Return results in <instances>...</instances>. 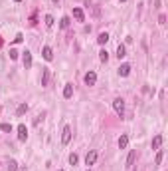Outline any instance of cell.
Wrapping results in <instances>:
<instances>
[{"label":"cell","instance_id":"6da1fadb","mask_svg":"<svg viewBox=\"0 0 168 171\" xmlns=\"http://www.w3.org/2000/svg\"><path fill=\"white\" fill-rule=\"evenodd\" d=\"M113 107H115V112L123 118V113H125V102L121 98H117V99H113Z\"/></svg>","mask_w":168,"mask_h":171},{"label":"cell","instance_id":"7a4b0ae2","mask_svg":"<svg viewBox=\"0 0 168 171\" xmlns=\"http://www.w3.org/2000/svg\"><path fill=\"white\" fill-rule=\"evenodd\" d=\"M69 141H71V127H69V125H65L63 132H61V143L67 145Z\"/></svg>","mask_w":168,"mask_h":171},{"label":"cell","instance_id":"3957f363","mask_svg":"<svg viewBox=\"0 0 168 171\" xmlns=\"http://www.w3.org/2000/svg\"><path fill=\"white\" fill-rule=\"evenodd\" d=\"M83 80H85V84H87V86H95V82H97V74L93 72V70H89V72L85 74Z\"/></svg>","mask_w":168,"mask_h":171},{"label":"cell","instance_id":"277c9868","mask_svg":"<svg viewBox=\"0 0 168 171\" xmlns=\"http://www.w3.org/2000/svg\"><path fill=\"white\" fill-rule=\"evenodd\" d=\"M22 62H24V68H26V70H30V68H32V52H30V50H26V52H24Z\"/></svg>","mask_w":168,"mask_h":171},{"label":"cell","instance_id":"5b68a950","mask_svg":"<svg viewBox=\"0 0 168 171\" xmlns=\"http://www.w3.org/2000/svg\"><path fill=\"white\" fill-rule=\"evenodd\" d=\"M18 139H20V141H26V139H28V129H26V125H24V124L18 125Z\"/></svg>","mask_w":168,"mask_h":171},{"label":"cell","instance_id":"8992f818","mask_svg":"<svg viewBox=\"0 0 168 171\" xmlns=\"http://www.w3.org/2000/svg\"><path fill=\"white\" fill-rule=\"evenodd\" d=\"M95 161H97V151H93V149H91V151L85 155V163H87V165H93Z\"/></svg>","mask_w":168,"mask_h":171},{"label":"cell","instance_id":"52a82bcc","mask_svg":"<svg viewBox=\"0 0 168 171\" xmlns=\"http://www.w3.org/2000/svg\"><path fill=\"white\" fill-rule=\"evenodd\" d=\"M42 56H44V60H48V62H50V60H53L52 48H50V46H44V48H42Z\"/></svg>","mask_w":168,"mask_h":171},{"label":"cell","instance_id":"ba28073f","mask_svg":"<svg viewBox=\"0 0 168 171\" xmlns=\"http://www.w3.org/2000/svg\"><path fill=\"white\" fill-rule=\"evenodd\" d=\"M73 18L77 20V22H83V20H85L83 10H81V8H73Z\"/></svg>","mask_w":168,"mask_h":171},{"label":"cell","instance_id":"9c48e42d","mask_svg":"<svg viewBox=\"0 0 168 171\" xmlns=\"http://www.w3.org/2000/svg\"><path fill=\"white\" fill-rule=\"evenodd\" d=\"M129 74H131V66L129 64H123V66L119 68V76H121V78H127Z\"/></svg>","mask_w":168,"mask_h":171},{"label":"cell","instance_id":"30bf717a","mask_svg":"<svg viewBox=\"0 0 168 171\" xmlns=\"http://www.w3.org/2000/svg\"><path fill=\"white\" fill-rule=\"evenodd\" d=\"M71 96H73V84H65V88H63V98L69 99Z\"/></svg>","mask_w":168,"mask_h":171},{"label":"cell","instance_id":"8fae6325","mask_svg":"<svg viewBox=\"0 0 168 171\" xmlns=\"http://www.w3.org/2000/svg\"><path fill=\"white\" fill-rule=\"evenodd\" d=\"M48 82H50V70L42 68V86H48Z\"/></svg>","mask_w":168,"mask_h":171},{"label":"cell","instance_id":"7c38bea8","mask_svg":"<svg viewBox=\"0 0 168 171\" xmlns=\"http://www.w3.org/2000/svg\"><path fill=\"white\" fill-rule=\"evenodd\" d=\"M127 56V48H125V44H119L117 46V58L121 60V58H125Z\"/></svg>","mask_w":168,"mask_h":171},{"label":"cell","instance_id":"4fadbf2b","mask_svg":"<svg viewBox=\"0 0 168 171\" xmlns=\"http://www.w3.org/2000/svg\"><path fill=\"white\" fill-rule=\"evenodd\" d=\"M162 145V135L158 133V135H154V139H152V149H158Z\"/></svg>","mask_w":168,"mask_h":171},{"label":"cell","instance_id":"5bb4252c","mask_svg":"<svg viewBox=\"0 0 168 171\" xmlns=\"http://www.w3.org/2000/svg\"><path fill=\"white\" fill-rule=\"evenodd\" d=\"M127 145H129V135H121V137H119V147L125 149Z\"/></svg>","mask_w":168,"mask_h":171},{"label":"cell","instance_id":"9a60e30c","mask_svg":"<svg viewBox=\"0 0 168 171\" xmlns=\"http://www.w3.org/2000/svg\"><path fill=\"white\" fill-rule=\"evenodd\" d=\"M135 157H136V151L133 149V151L129 153V157H127V167H133V163H135Z\"/></svg>","mask_w":168,"mask_h":171},{"label":"cell","instance_id":"2e32d148","mask_svg":"<svg viewBox=\"0 0 168 171\" xmlns=\"http://www.w3.org/2000/svg\"><path fill=\"white\" fill-rule=\"evenodd\" d=\"M97 42H99V44H107V42H109V34L101 32V34H99V38H97Z\"/></svg>","mask_w":168,"mask_h":171},{"label":"cell","instance_id":"e0dca14e","mask_svg":"<svg viewBox=\"0 0 168 171\" xmlns=\"http://www.w3.org/2000/svg\"><path fill=\"white\" fill-rule=\"evenodd\" d=\"M26 112H28V104H20L18 110H16V115H22V113H26Z\"/></svg>","mask_w":168,"mask_h":171},{"label":"cell","instance_id":"ac0fdd59","mask_svg":"<svg viewBox=\"0 0 168 171\" xmlns=\"http://www.w3.org/2000/svg\"><path fill=\"white\" fill-rule=\"evenodd\" d=\"M44 22H45V26H48V28H52L53 26V16H52V14H48V16L44 18Z\"/></svg>","mask_w":168,"mask_h":171},{"label":"cell","instance_id":"d6986e66","mask_svg":"<svg viewBox=\"0 0 168 171\" xmlns=\"http://www.w3.org/2000/svg\"><path fill=\"white\" fill-rule=\"evenodd\" d=\"M99 60H101V62H107V60H109V52H107V50H101V52H99Z\"/></svg>","mask_w":168,"mask_h":171},{"label":"cell","instance_id":"ffe728a7","mask_svg":"<svg viewBox=\"0 0 168 171\" xmlns=\"http://www.w3.org/2000/svg\"><path fill=\"white\" fill-rule=\"evenodd\" d=\"M59 24H61V28H69V16H63Z\"/></svg>","mask_w":168,"mask_h":171},{"label":"cell","instance_id":"44dd1931","mask_svg":"<svg viewBox=\"0 0 168 171\" xmlns=\"http://www.w3.org/2000/svg\"><path fill=\"white\" fill-rule=\"evenodd\" d=\"M8 171H18V163L16 161H8Z\"/></svg>","mask_w":168,"mask_h":171},{"label":"cell","instance_id":"7402d4cb","mask_svg":"<svg viewBox=\"0 0 168 171\" xmlns=\"http://www.w3.org/2000/svg\"><path fill=\"white\" fill-rule=\"evenodd\" d=\"M77 161H79V157L75 155V153H71V155H69V163L71 165H77Z\"/></svg>","mask_w":168,"mask_h":171},{"label":"cell","instance_id":"603a6c76","mask_svg":"<svg viewBox=\"0 0 168 171\" xmlns=\"http://www.w3.org/2000/svg\"><path fill=\"white\" fill-rule=\"evenodd\" d=\"M0 129H2V132H12V125H10V124H2V125H0Z\"/></svg>","mask_w":168,"mask_h":171},{"label":"cell","instance_id":"cb8c5ba5","mask_svg":"<svg viewBox=\"0 0 168 171\" xmlns=\"http://www.w3.org/2000/svg\"><path fill=\"white\" fill-rule=\"evenodd\" d=\"M154 163H156V165H160V163H162V151H158V153H156V159H154Z\"/></svg>","mask_w":168,"mask_h":171},{"label":"cell","instance_id":"d4e9b609","mask_svg":"<svg viewBox=\"0 0 168 171\" xmlns=\"http://www.w3.org/2000/svg\"><path fill=\"white\" fill-rule=\"evenodd\" d=\"M22 40H24V36H22V34H16V38H14V44H20Z\"/></svg>","mask_w":168,"mask_h":171},{"label":"cell","instance_id":"484cf974","mask_svg":"<svg viewBox=\"0 0 168 171\" xmlns=\"http://www.w3.org/2000/svg\"><path fill=\"white\" fill-rule=\"evenodd\" d=\"M10 58H12V60L18 58V50H14V48H12V50H10Z\"/></svg>","mask_w":168,"mask_h":171},{"label":"cell","instance_id":"4316f807","mask_svg":"<svg viewBox=\"0 0 168 171\" xmlns=\"http://www.w3.org/2000/svg\"><path fill=\"white\" fill-rule=\"evenodd\" d=\"M158 24H166V16H164V14L158 16Z\"/></svg>","mask_w":168,"mask_h":171},{"label":"cell","instance_id":"83f0119b","mask_svg":"<svg viewBox=\"0 0 168 171\" xmlns=\"http://www.w3.org/2000/svg\"><path fill=\"white\" fill-rule=\"evenodd\" d=\"M14 2H22V0H14Z\"/></svg>","mask_w":168,"mask_h":171},{"label":"cell","instance_id":"f1b7e54d","mask_svg":"<svg viewBox=\"0 0 168 171\" xmlns=\"http://www.w3.org/2000/svg\"><path fill=\"white\" fill-rule=\"evenodd\" d=\"M53 2H59V0H53Z\"/></svg>","mask_w":168,"mask_h":171},{"label":"cell","instance_id":"f546056e","mask_svg":"<svg viewBox=\"0 0 168 171\" xmlns=\"http://www.w3.org/2000/svg\"><path fill=\"white\" fill-rule=\"evenodd\" d=\"M58 171H63V169H58Z\"/></svg>","mask_w":168,"mask_h":171},{"label":"cell","instance_id":"4dcf8cb0","mask_svg":"<svg viewBox=\"0 0 168 171\" xmlns=\"http://www.w3.org/2000/svg\"><path fill=\"white\" fill-rule=\"evenodd\" d=\"M87 171H91V169H87Z\"/></svg>","mask_w":168,"mask_h":171}]
</instances>
